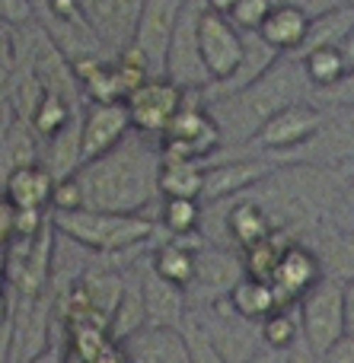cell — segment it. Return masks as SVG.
<instances>
[{"label": "cell", "mask_w": 354, "mask_h": 363, "mask_svg": "<svg viewBox=\"0 0 354 363\" xmlns=\"http://www.w3.org/2000/svg\"><path fill=\"white\" fill-rule=\"evenodd\" d=\"M160 140L128 131L121 144L80 166L77 185L83 191V207L102 213H144L160 201Z\"/></svg>", "instance_id": "1"}, {"label": "cell", "mask_w": 354, "mask_h": 363, "mask_svg": "<svg viewBox=\"0 0 354 363\" xmlns=\"http://www.w3.org/2000/svg\"><path fill=\"white\" fill-rule=\"evenodd\" d=\"M306 93H313V86L304 74V64L284 55L253 86L230 96H217V99H204V106L221 128L223 147H246L275 112L294 102H310Z\"/></svg>", "instance_id": "2"}, {"label": "cell", "mask_w": 354, "mask_h": 363, "mask_svg": "<svg viewBox=\"0 0 354 363\" xmlns=\"http://www.w3.org/2000/svg\"><path fill=\"white\" fill-rule=\"evenodd\" d=\"M55 230L70 236L74 242L87 245L96 255H121V252L150 249V239L157 233V220L147 213H102V211H51Z\"/></svg>", "instance_id": "3"}, {"label": "cell", "mask_w": 354, "mask_h": 363, "mask_svg": "<svg viewBox=\"0 0 354 363\" xmlns=\"http://www.w3.org/2000/svg\"><path fill=\"white\" fill-rule=\"evenodd\" d=\"M326 125V115L319 106L313 102H294V106L275 112L265 125L259 128L253 140L246 144V153H255V157H265L272 163H284V157H291L294 150L313 140Z\"/></svg>", "instance_id": "4"}, {"label": "cell", "mask_w": 354, "mask_h": 363, "mask_svg": "<svg viewBox=\"0 0 354 363\" xmlns=\"http://www.w3.org/2000/svg\"><path fill=\"white\" fill-rule=\"evenodd\" d=\"M300 332L316 357H323L338 338H345V281L326 274L297 303Z\"/></svg>", "instance_id": "5"}, {"label": "cell", "mask_w": 354, "mask_h": 363, "mask_svg": "<svg viewBox=\"0 0 354 363\" xmlns=\"http://www.w3.org/2000/svg\"><path fill=\"white\" fill-rule=\"evenodd\" d=\"M57 322L55 296L51 290L32 296L13 294V313H10V351L6 363H29L38 354H45L51 341V325Z\"/></svg>", "instance_id": "6"}, {"label": "cell", "mask_w": 354, "mask_h": 363, "mask_svg": "<svg viewBox=\"0 0 354 363\" xmlns=\"http://www.w3.org/2000/svg\"><path fill=\"white\" fill-rule=\"evenodd\" d=\"M204 0H189L176 23V32H172L170 51H166V67L163 77L170 83H176L182 93H204L211 86L208 67L201 61V48H198V23H201L204 13Z\"/></svg>", "instance_id": "7"}, {"label": "cell", "mask_w": 354, "mask_h": 363, "mask_svg": "<svg viewBox=\"0 0 354 363\" xmlns=\"http://www.w3.org/2000/svg\"><path fill=\"white\" fill-rule=\"evenodd\" d=\"M246 277L243 268V255L233 252L230 245H211L201 242L195 249V281L185 290L189 296V309H204L211 303L230 296V290Z\"/></svg>", "instance_id": "8"}, {"label": "cell", "mask_w": 354, "mask_h": 363, "mask_svg": "<svg viewBox=\"0 0 354 363\" xmlns=\"http://www.w3.org/2000/svg\"><path fill=\"white\" fill-rule=\"evenodd\" d=\"M281 166L255 153H243V157H230L221 163H204V185H201V204H214V201H227L236 194H246L259 182L275 176Z\"/></svg>", "instance_id": "9"}, {"label": "cell", "mask_w": 354, "mask_h": 363, "mask_svg": "<svg viewBox=\"0 0 354 363\" xmlns=\"http://www.w3.org/2000/svg\"><path fill=\"white\" fill-rule=\"evenodd\" d=\"M198 48H201V61L208 67L211 86L227 83L243 61V32L227 16L204 6L201 23H198Z\"/></svg>", "instance_id": "10"}, {"label": "cell", "mask_w": 354, "mask_h": 363, "mask_svg": "<svg viewBox=\"0 0 354 363\" xmlns=\"http://www.w3.org/2000/svg\"><path fill=\"white\" fill-rule=\"evenodd\" d=\"M185 93L170 83L166 77H153L144 86H138L125 99L128 118H131V131L147 134V138H163V131L170 128V121L176 118V112L182 108Z\"/></svg>", "instance_id": "11"}, {"label": "cell", "mask_w": 354, "mask_h": 363, "mask_svg": "<svg viewBox=\"0 0 354 363\" xmlns=\"http://www.w3.org/2000/svg\"><path fill=\"white\" fill-rule=\"evenodd\" d=\"M185 4L189 0H144V10H140L131 45L147 57L153 77H163L166 51H170L172 32H176V23L182 16Z\"/></svg>", "instance_id": "12"}, {"label": "cell", "mask_w": 354, "mask_h": 363, "mask_svg": "<svg viewBox=\"0 0 354 363\" xmlns=\"http://www.w3.org/2000/svg\"><path fill=\"white\" fill-rule=\"evenodd\" d=\"M83 16L109 55H118L134 42L144 0H80Z\"/></svg>", "instance_id": "13"}, {"label": "cell", "mask_w": 354, "mask_h": 363, "mask_svg": "<svg viewBox=\"0 0 354 363\" xmlns=\"http://www.w3.org/2000/svg\"><path fill=\"white\" fill-rule=\"evenodd\" d=\"M323 277H326V271H323V262H319L316 252L306 242H291L284 249V255H281L278 268H275V277H272V287H275V294H278L281 309L297 306V303L304 300V294H310Z\"/></svg>", "instance_id": "14"}, {"label": "cell", "mask_w": 354, "mask_h": 363, "mask_svg": "<svg viewBox=\"0 0 354 363\" xmlns=\"http://www.w3.org/2000/svg\"><path fill=\"white\" fill-rule=\"evenodd\" d=\"M131 131L125 102H87L80 112V144H83V163L102 157L121 144V138Z\"/></svg>", "instance_id": "15"}, {"label": "cell", "mask_w": 354, "mask_h": 363, "mask_svg": "<svg viewBox=\"0 0 354 363\" xmlns=\"http://www.w3.org/2000/svg\"><path fill=\"white\" fill-rule=\"evenodd\" d=\"M118 347L125 351L128 363H192L182 328L144 325L131 338L121 341Z\"/></svg>", "instance_id": "16"}, {"label": "cell", "mask_w": 354, "mask_h": 363, "mask_svg": "<svg viewBox=\"0 0 354 363\" xmlns=\"http://www.w3.org/2000/svg\"><path fill=\"white\" fill-rule=\"evenodd\" d=\"M150 258L140 255L138 262L125 264V290H121V300L112 313V322H109V338L115 345H121L125 338H131L134 332L147 325V309H144V264Z\"/></svg>", "instance_id": "17"}, {"label": "cell", "mask_w": 354, "mask_h": 363, "mask_svg": "<svg viewBox=\"0 0 354 363\" xmlns=\"http://www.w3.org/2000/svg\"><path fill=\"white\" fill-rule=\"evenodd\" d=\"M144 309H147V325H160V328H182L185 315H189L185 290L163 281L150 268V258L144 264Z\"/></svg>", "instance_id": "18"}, {"label": "cell", "mask_w": 354, "mask_h": 363, "mask_svg": "<svg viewBox=\"0 0 354 363\" xmlns=\"http://www.w3.org/2000/svg\"><path fill=\"white\" fill-rule=\"evenodd\" d=\"M223 217H227V242L236 245L240 252L275 233V223L265 213V207L259 201H253L249 194L227 198V213Z\"/></svg>", "instance_id": "19"}, {"label": "cell", "mask_w": 354, "mask_h": 363, "mask_svg": "<svg viewBox=\"0 0 354 363\" xmlns=\"http://www.w3.org/2000/svg\"><path fill=\"white\" fill-rule=\"evenodd\" d=\"M0 191L10 198L16 211H51V194H55V179L42 163L13 169L4 179Z\"/></svg>", "instance_id": "20"}, {"label": "cell", "mask_w": 354, "mask_h": 363, "mask_svg": "<svg viewBox=\"0 0 354 363\" xmlns=\"http://www.w3.org/2000/svg\"><path fill=\"white\" fill-rule=\"evenodd\" d=\"M201 236H189V239H166L157 242L150 252V268L157 271L163 281L176 284V287L189 290L195 281V249L201 245Z\"/></svg>", "instance_id": "21"}, {"label": "cell", "mask_w": 354, "mask_h": 363, "mask_svg": "<svg viewBox=\"0 0 354 363\" xmlns=\"http://www.w3.org/2000/svg\"><path fill=\"white\" fill-rule=\"evenodd\" d=\"M306 29H310V16L304 10H297L291 4H275L272 13L265 16V23L259 26V35L278 55H297V48L306 38Z\"/></svg>", "instance_id": "22"}, {"label": "cell", "mask_w": 354, "mask_h": 363, "mask_svg": "<svg viewBox=\"0 0 354 363\" xmlns=\"http://www.w3.org/2000/svg\"><path fill=\"white\" fill-rule=\"evenodd\" d=\"M42 166L51 172V179L61 182L80 172L83 166V144H80V115L70 121L67 128L55 134V138L42 140Z\"/></svg>", "instance_id": "23"}, {"label": "cell", "mask_w": 354, "mask_h": 363, "mask_svg": "<svg viewBox=\"0 0 354 363\" xmlns=\"http://www.w3.org/2000/svg\"><path fill=\"white\" fill-rule=\"evenodd\" d=\"M351 32H354V6L351 4H342L329 13H319V16L310 19L304 45H300L297 55H291V57H304L316 48H342Z\"/></svg>", "instance_id": "24"}, {"label": "cell", "mask_w": 354, "mask_h": 363, "mask_svg": "<svg viewBox=\"0 0 354 363\" xmlns=\"http://www.w3.org/2000/svg\"><path fill=\"white\" fill-rule=\"evenodd\" d=\"M230 306H233L236 315H243L246 322H265L272 313H278L281 303L278 294L268 281H255V277H243L233 290H230Z\"/></svg>", "instance_id": "25"}, {"label": "cell", "mask_w": 354, "mask_h": 363, "mask_svg": "<svg viewBox=\"0 0 354 363\" xmlns=\"http://www.w3.org/2000/svg\"><path fill=\"white\" fill-rule=\"evenodd\" d=\"M291 242H297L294 239L291 230H275L272 236H265L262 242L249 245V249H243V268H246V277H255V281H268L272 284L275 277V268H278L281 255H284V249Z\"/></svg>", "instance_id": "26"}, {"label": "cell", "mask_w": 354, "mask_h": 363, "mask_svg": "<svg viewBox=\"0 0 354 363\" xmlns=\"http://www.w3.org/2000/svg\"><path fill=\"white\" fill-rule=\"evenodd\" d=\"M204 163L198 160H163L160 169V198H201Z\"/></svg>", "instance_id": "27"}, {"label": "cell", "mask_w": 354, "mask_h": 363, "mask_svg": "<svg viewBox=\"0 0 354 363\" xmlns=\"http://www.w3.org/2000/svg\"><path fill=\"white\" fill-rule=\"evenodd\" d=\"M157 226H163L170 239H189L201 230V201L195 198H160Z\"/></svg>", "instance_id": "28"}, {"label": "cell", "mask_w": 354, "mask_h": 363, "mask_svg": "<svg viewBox=\"0 0 354 363\" xmlns=\"http://www.w3.org/2000/svg\"><path fill=\"white\" fill-rule=\"evenodd\" d=\"M297 61L304 64V74L313 89H329L351 74L342 48H316V51H310V55L297 57Z\"/></svg>", "instance_id": "29"}, {"label": "cell", "mask_w": 354, "mask_h": 363, "mask_svg": "<svg viewBox=\"0 0 354 363\" xmlns=\"http://www.w3.org/2000/svg\"><path fill=\"white\" fill-rule=\"evenodd\" d=\"M77 115H80V108H74L67 99H61V96H55V93H42L38 106L32 108V115H29V128L35 131L38 140H48V138H55L61 128H67Z\"/></svg>", "instance_id": "30"}, {"label": "cell", "mask_w": 354, "mask_h": 363, "mask_svg": "<svg viewBox=\"0 0 354 363\" xmlns=\"http://www.w3.org/2000/svg\"><path fill=\"white\" fill-rule=\"evenodd\" d=\"M259 332H262V345L281 347V351H291V347L297 345L300 338H304V332H300V313H297V306H287V309H278V313H272L259 325Z\"/></svg>", "instance_id": "31"}, {"label": "cell", "mask_w": 354, "mask_h": 363, "mask_svg": "<svg viewBox=\"0 0 354 363\" xmlns=\"http://www.w3.org/2000/svg\"><path fill=\"white\" fill-rule=\"evenodd\" d=\"M323 220L338 233V236L354 239V172L348 179L338 182L336 194H332V204H329V211H326Z\"/></svg>", "instance_id": "32"}, {"label": "cell", "mask_w": 354, "mask_h": 363, "mask_svg": "<svg viewBox=\"0 0 354 363\" xmlns=\"http://www.w3.org/2000/svg\"><path fill=\"white\" fill-rule=\"evenodd\" d=\"M182 335H185V345H189L192 363H227V360L221 357V351L211 345V338L204 335V328L198 325L192 313L185 315V322H182Z\"/></svg>", "instance_id": "33"}, {"label": "cell", "mask_w": 354, "mask_h": 363, "mask_svg": "<svg viewBox=\"0 0 354 363\" xmlns=\"http://www.w3.org/2000/svg\"><path fill=\"white\" fill-rule=\"evenodd\" d=\"M272 6H275V0H240L227 19L240 32H259V26L265 23V16L272 13Z\"/></svg>", "instance_id": "34"}, {"label": "cell", "mask_w": 354, "mask_h": 363, "mask_svg": "<svg viewBox=\"0 0 354 363\" xmlns=\"http://www.w3.org/2000/svg\"><path fill=\"white\" fill-rule=\"evenodd\" d=\"M51 211L67 213V211H83V191L77 185V176L55 182V194H51Z\"/></svg>", "instance_id": "35"}, {"label": "cell", "mask_w": 354, "mask_h": 363, "mask_svg": "<svg viewBox=\"0 0 354 363\" xmlns=\"http://www.w3.org/2000/svg\"><path fill=\"white\" fill-rule=\"evenodd\" d=\"M0 23H6L10 29L35 23V4L32 0H0Z\"/></svg>", "instance_id": "36"}, {"label": "cell", "mask_w": 354, "mask_h": 363, "mask_svg": "<svg viewBox=\"0 0 354 363\" xmlns=\"http://www.w3.org/2000/svg\"><path fill=\"white\" fill-rule=\"evenodd\" d=\"M16 213L19 211L10 204V198L0 191V249H6L16 236Z\"/></svg>", "instance_id": "37"}, {"label": "cell", "mask_w": 354, "mask_h": 363, "mask_svg": "<svg viewBox=\"0 0 354 363\" xmlns=\"http://www.w3.org/2000/svg\"><path fill=\"white\" fill-rule=\"evenodd\" d=\"M319 363H354V335H345L338 338L329 351L319 357Z\"/></svg>", "instance_id": "38"}, {"label": "cell", "mask_w": 354, "mask_h": 363, "mask_svg": "<svg viewBox=\"0 0 354 363\" xmlns=\"http://www.w3.org/2000/svg\"><path fill=\"white\" fill-rule=\"evenodd\" d=\"M275 4H291L313 19V16H319V13H329V10H336V6H342L345 0H275Z\"/></svg>", "instance_id": "39"}, {"label": "cell", "mask_w": 354, "mask_h": 363, "mask_svg": "<svg viewBox=\"0 0 354 363\" xmlns=\"http://www.w3.org/2000/svg\"><path fill=\"white\" fill-rule=\"evenodd\" d=\"M249 363H291V351H281V347L262 345L259 351L249 357Z\"/></svg>", "instance_id": "40"}, {"label": "cell", "mask_w": 354, "mask_h": 363, "mask_svg": "<svg viewBox=\"0 0 354 363\" xmlns=\"http://www.w3.org/2000/svg\"><path fill=\"white\" fill-rule=\"evenodd\" d=\"M345 335H354V281H345Z\"/></svg>", "instance_id": "41"}, {"label": "cell", "mask_w": 354, "mask_h": 363, "mask_svg": "<svg viewBox=\"0 0 354 363\" xmlns=\"http://www.w3.org/2000/svg\"><path fill=\"white\" fill-rule=\"evenodd\" d=\"M29 363H64V347L61 345H51L45 354H38L35 360H29Z\"/></svg>", "instance_id": "42"}, {"label": "cell", "mask_w": 354, "mask_h": 363, "mask_svg": "<svg viewBox=\"0 0 354 363\" xmlns=\"http://www.w3.org/2000/svg\"><path fill=\"white\" fill-rule=\"evenodd\" d=\"M204 4H208V10L221 13V16H230V13H233V6L240 4V0H204Z\"/></svg>", "instance_id": "43"}, {"label": "cell", "mask_w": 354, "mask_h": 363, "mask_svg": "<svg viewBox=\"0 0 354 363\" xmlns=\"http://www.w3.org/2000/svg\"><path fill=\"white\" fill-rule=\"evenodd\" d=\"M342 55H345V61H348V67H351V74H354V32L348 35V42L342 45Z\"/></svg>", "instance_id": "44"}, {"label": "cell", "mask_w": 354, "mask_h": 363, "mask_svg": "<svg viewBox=\"0 0 354 363\" xmlns=\"http://www.w3.org/2000/svg\"><path fill=\"white\" fill-rule=\"evenodd\" d=\"M0 287H6V252L0 249Z\"/></svg>", "instance_id": "45"}, {"label": "cell", "mask_w": 354, "mask_h": 363, "mask_svg": "<svg viewBox=\"0 0 354 363\" xmlns=\"http://www.w3.org/2000/svg\"><path fill=\"white\" fill-rule=\"evenodd\" d=\"M345 4H351V6H354V0H345Z\"/></svg>", "instance_id": "46"}]
</instances>
